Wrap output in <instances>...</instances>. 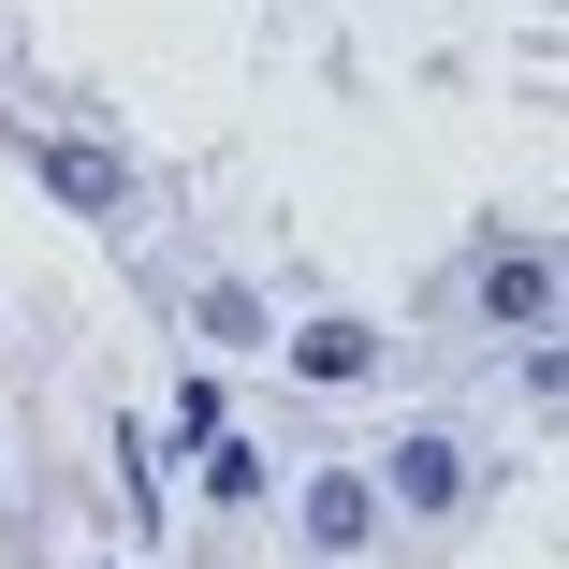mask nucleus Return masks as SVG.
Wrapping results in <instances>:
<instances>
[{"label": "nucleus", "mask_w": 569, "mask_h": 569, "mask_svg": "<svg viewBox=\"0 0 569 569\" xmlns=\"http://www.w3.org/2000/svg\"><path fill=\"white\" fill-rule=\"evenodd\" d=\"M366 482H380V511H468V482H482V468H468V438H438V423H423V438H395V452H380Z\"/></svg>", "instance_id": "f257e3e1"}, {"label": "nucleus", "mask_w": 569, "mask_h": 569, "mask_svg": "<svg viewBox=\"0 0 569 569\" xmlns=\"http://www.w3.org/2000/svg\"><path fill=\"white\" fill-rule=\"evenodd\" d=\"M468 307H482L497 336H540V321H555V263H540V249H497V263L468 278Z\"/></svg>", "instance_id": "f03ea898"}, {"label": "nucleus", "mask_w": 569, "mask_h": 569, "mask_svg": "<svg viewBox=\"0 0 569 569\" xmlns=\"http://www.w3.org/2000/svg\"><path fill=\"white\" fill-rule=\"evenodd\" d=\"M366 526H380V482L366 468H321L307 482V555H366Z\"/></svg>", "instance_id": "7ed1b4c3"}, {"label": "nucleus", "mask_w": 569, "mask_h": 569, "mask_svg": "<svg viewBox=\"0 0 569 569\" xmlns=\"http://www.w3.org/2000/svg\"><path fill=\"white\" fill-rule=\"evenodd\" d=\"M30 161H44V190H73V204H102V219L132 204V161H118V147H73V132H44Z\"/></svg>", "instance_id": "20e7f679"}, {"label": "nucleus", "mask_w": 569, "mask_h": 569, "mask_svg": "<svg viewBox=\"0 0 569 569\" xmlns=\"http://www.w3.org/2000/svg\"><path fill=\"white\" fill-rule=\"evenodd\" d=\"M366 366H380L366 321H307V336H292V380H366Z\"/></svg>", "instance_id": "39448f33"}]
</instances>
